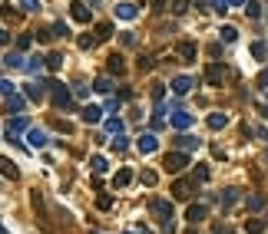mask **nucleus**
I'll return each mask as SVG.
<instances>
[{
  "mask_svg": "<svg viewBox=\"0 0 268 234\" xmlns=\"http://www.w3.org/2000/svg\"><path fill=\"white\" fill-rule=\"evenodd\" d=\"M265 228H268V218H252L249 224H245V231L249 234H262Z\"/></svg>",
  "mask_w": 268,
  "mask_h": 234,
  "instance_id": "24",
  "label": "nucleus"
},
{
  "mask_svg": "<svg viewBox=\"0 0 268 234\" xmlns=\"http://www.w3.org/2000/svg\"><path fill=\"white\" fill-rule=\"evenodd\" d=\"M205 215H209L205 201H195V205H189V211H186V221L189 224H199V221H205Z\"/></svg>",
  "mask_w": 268,
  "mask_h": 234,
  "instance_id": "9",
  "label": "nucleus"
},
{
  "mask_svg": "<svg viewBox=\"0 0 268 234\" xmlns=\"http://www.w3.org/2000/svg\"><path fill=\"white\" fill-rule=\"evenodd\" d=\"M63 66V53H50L47 56V70H60Z\"/></svg>",
  "mask_w": 268,
  "mask_h": 234,
  "instance_id": "34",
  "label": "nucleus"
},
{
  "mask_svg": "<svg viewBox=\"0 0 268 234\" xmlns=\"http://www.w3.org/2000/svg\"><path fill=\"white\" fill-rule=\"evenodd\" d=\"M20 132H30V119H27V116H14V119L7 122V139H17Z\"/></svg>",
  "mask_w": 268,
  "mask_h": 234,
  "instance_id": "5",
  "label": "nucleus"
},
{
  "mask_svg": "<svg viewBox=\"0 0 268 234\" xmlns=\"http://www.w3.org/2000/svg\"><path fill=\"white\" fill-rule=\"evenodd\" d=\"M149 211L156 215V221H162V228H166V224H173V201L153 198V201H149Z\"/></svg>",
  "mask_w": 268,
  "mask_h": 234,
  "instance_id": "2",
  "label": "nucleus"
},
{
  "mask_svg": "<svg viewBox=\"0 0 268 234\" xmlns=\"http://www.w3.org/2000/svg\"><path fill=\"white\" fill-rule=\"evenodd\" d=\"M225 76H229L225 63H209V66H205V83H209V86H222Z\"/></svg>",
  "mask_w": 268,
  "mask_h": 234,
  "instance_id": "4",
  "label": "nucleus"
},
{
  "mask_svg": "<svg viewBox=\"0 0 268 234\" xmlns=\"http://www.w3.org/2000/svg\"><path fill=\"white\" fill-rule=\"evenodd\" d=\"M103 126H106V135H123V119H106V122H103Z\"/></svg>",
  "mask_w": 268,
  "mask_h": 234,
  "instance_id": "27",
  "label": "nucleus"
},
{
  "mask_svg": "<svg viewBox=\"0 0 268 234\" xmlns=\"http://www.w3.org/2000/svg\"><path fill=\"white\" fill-rule=\"evenodd\" d=\"M96 208H99V211H110V208H113V198H110V195H99V198H96Z\"/></svg>",
  "mask_w": 268,
  "mask_h": 234,
  "instance_id": "38",
  "label": "nucleus"
},
{
  "mask_svg": "<svg viewBox=\"0 0 268 234\" xmlns=\"http://www.w3.org/2000/svg\"><path fill=\"white\" fill-rule=\"evenodd\" d=\"M73 96H77V99H86V96H90V86L77 83V86H73Z\"/></svg>",
  "mask_w": 268,
  "mask_h": 234,
  "instance_id": "45",
  "label": "nucleus"
},
{
  "mask_svg": "<svg viewBox=\"0 0 268 234\" xmlns=\"http://www.w3.org/2000/svg\"><path fill=\"white\" fill-rule=\"evenodd\" d=\"M0 92H3V96H14V92H17V86H14L10 79H0Z\"/></svg>",
  "mask_w": 268,
  "mask_h": 234,
  "instance_id": "42",
  "label": "nucleus"
},
{
  "mask_svg": "<svg viewBox=\"0 0 268 234\" xmlns=\"http://www.w3.org/2000/svg\"><path fill=\"white\" fill-rule=\"evenodd\" d=\"M23 92H27V99L40 102V99L47 96V83H43V79H33V83H27V86H23Z\"/></svg>",
  "mask_w": 268,
  "mask_h": 234,
  "instance_id": "11",
  "label": "nucleus"
},
{
  "mask_svg": "<svg viewBox=\"0 0 268 234\" xmlns=\"http://www.w3.org/2000/svg\"><path fill=\"white\" fill-rule=\"evenodd\" d=\"M252 56H255V59H265V56H268V46L262 43V40H255V43H252Z\"/></svg>",
  "mask_w": 268,
  "mask_h": 234,
  "instance_id": "31",
  "label": "nucleus"
},
{
  "mask_svg": "<svg viewBox=\"0 0 268 234\" xmlns=\"http://www.w3.org/2000/svg\"><path fill=\"white\" fill-rule=\"evenodd\" d=\"M192 86H195V79H192V76H175V79H173V92H175V96H186Z\"/></svg>",
  "mask_w": 268,
  "mask_h": 234,
  "instance_id": "17",
  "label": "nucleus"
},
{
  "mask_svg": "<svg viewBox=\"0 0 268 234\" xmlns=\"http://www.w3.org/2000/svg\"><path fill=\"white\" fill-rule=\"evenodd\" d=\"M93 89H96V92H110V89H113V83H110V76H99V79L93 83Z\"/></svg>",
  "mask_w": 268,
  "mask_h": 234,
  "instance_id": "33",
  "label": "nucleus"
},
{
  "mask_svg": "<svg viewBox=\"0 0 268 234\" xmlns=\"http://www.w3.org/2000/svg\"><path fill=\"white\" fill-rule=\"evenodd\" d=\"M212 234H232V228H229V224H215V228H212Z\"/></svg>",
  "mask_w": 268,
  "mask_h": 234,
  "instance_id": "53",
  "label": "nucleus"
},
{
  "mask_svg": "<svg viewBox=\"0 0 268 234\" xmlns=\"http://www.w3.org/2000/svg\"><path fill=\"white\" fill-rule=\"evenodd\" d=\"M123 99H133V89H129V86H123V89H119V102H123Z\"/></svg>",
  "mask_w": 268,
  "mask_h": 234,
  "instance_id": "54",
  "label": "nucleus"
},
{
  "mask_svg": "<svg viewBox=\"0 0 268 234\" xmlns=\"http://www.w3.org/2000/svg\"><path fill=\"white\" fill-rule=\"evenodd\" d=\"M249 208H252V211H262V208H265V198H262V195H252V198H249Z\"/></svg>",
  "mask_w": 268,
  "mask_h": 234,
  "instance_id": "40",
  "label": "nucleus"
},
{
  "mask_svg": "<svg viewBox=\"0 0 268 234\" xmlns=\"http://www.w3.org/2000/svg\"><path fill=\"white\" fill-rule=\"evenodd\" d=\"M212 10H215V14H225V10H229V0H212Z\"/></svg>",
  "mask_w": 268,
  "mask_h": 234,
  "instance_id": "47",
  "label": "nucleus"
},
{
  "mask_svg": "<svg viewBox=\"0 0 268 234\" xmlns=\"http://www.w3.org/2000/svg\"><path fill=\"white\" fill-rule=\"evenodd\" d=\"M126 148H129V139H126V135H116L113 139V152H126Z\"/></svg>",
  "mask_w": 268,
  "mask_h": 234,
  "instance_id": "36",
  "label": "nucleus"
},
{
  "mask_svg": "<svg viewBox=\"0 0 268 234\" xmlns=\"http://www.w3.org/2000/svg\"><path fill=\"white\" fill-rule=\"evenodd\" d=\"M162 96H166V86H162V83H153V99H156V106L162 102Z\"/></svg>",
  "mask_w": 268,
  "mask_h": 234,
  "instance_id": "41",
  "label": "nucleus"
},
{
  "mask_svg": "<svg viewBox=\"0 0 268 234\" xmlns=\"http://www.w3.org/2000/svg\"><path fill=\"white\" fill-rule=\"evenodd\" d=\"M245 14H249L252 20H258L262 17V3H258V0H249V3H245Z\"/></svg>",
  "mask_w": 268,
  "mask_h": 234,
  "instance_id": "30",
  "label": "nucleus"
},
{
  "mask_svg": "<svg viewBox=\"0 0 268 234\" xmlns=\"http://www.w3.org/2000/svg\"><path fill=\"white\" fill-rule=\"evenodd\" d=\"M90 168H93L96 175H103V172H106V168H110V162H106V159H103V155H93V159H90Z\"/></svg>",
  "mask_w": 268,
  "mask_h": 234,
  "instance_id": "29",
  "label": "nucleus"
},
{
  "mask_svg": "<svg viewBox=\"0 0 268 234\" xmlns=\"http://www.w3.org/2000/svg\"><path fill=\"white\" fill-rule=\"evenodd\" d=\"M219 33H222V40H225V43H235V40H238V30H235V27H222Z\"/></svg>",
  "mask_w": 268,
  "mask_h": 234,
  "instance_id": "35",
  "label": "nucleus"
},
{
  "mask_svg": "<svg viewBox=\"0 0 268 234\" xmlns=\"http://www.w3.org/2000/svg\"><path fill=\"white\" fill-rule=\"evenodd\" d=\"M110 36H113V23H96V43H103Z\"/></svg>",
  "mask_w": 268,
  "mask_h": 234,
  "instance_id": "28",
  "label": "nucleus"
},
{
  "mask_svg": "<svg viewBox=\"0 0 268 234\" xmlns=\"http://www.w3.org/2000/svg\"><path fill=\"white\" fill-rule=\"evenodd\" d=\"M175 145H179V152H186V155H189L192 148H199V145H202V139H195V135H189V132H182V135L175 139Z\"/></svg>",
  "mask_w": 268,
  "mask_h": 234,
  "instance_id": "15",
  "label": "nucleus"
},
{
  "mask_svg": "<svg viewBox=\"0 0 268 234\" xmlns=\"http://www.w3.org/2000/svg\"><path fill=\"white\" fill-rule=\"evenodd\" d=\"M126 234H136V231H126Z\"/></svg>",
  "mask_w": 268,
  "mask_h": 234,
  "instance_id": "61",
  "label": "nucleus"
},
{
  "mask_svg": "<svg viewBox=\"0 0 268 234\" xmlns=\"http://www.w3.org/2000/svg\"><path fill=\"white\" fill-rule=\"evenodd\" d=\"M162 165H166V172L179 175V172H186V165H189V155H186V152H169V155L162 159Z\"/></svg>",
  "mask_w": 268,
  "mask_h": 234,
  "instance_id": "3",
  "label": "nucleus"
},
{
  "mask_svg": "<svg viewBox=\"0 0 268 234\" xmlns=\"http://www.w3.org/2000/svg\"><path fill=\"white\" fill-rule=\"evenodd\" d=\"M195 53H199V46H195L192 40H182V43L175 46V56H179L182 63H192V59H195Z\"/></svg>",
  "mask_w": 268,
  "mask_h": 234,
  "instance_id": "10",
  "label": "nucleus"
},
{
  "mask_svg": "<svg viewBox=\"0 0 268 234\" xmlns=\"http://www.w3.org/2000/svg\"><path fill=\"white\" fill-rule=\"evenodd\" d=\"M27 139H30V148H43V145L50 142V139H47V132H43V129H37V126H30Z\"/></svg>",
  "mask_w": 268,
  "mask_h": 234,
  "instance_id": "18",
  "label": "nucleus"
},
{
  "mask_svg": "<svg viewBox=\"0 0 268 234\" xmlns=\"http://www.w3.org/2000/svg\"><path fill=\"white\" fill-rule=\"evenodd\" d=\"M192 178H195V181H209V168H205V165H199V168H195V175H192Z\"/></svg>",
  "mask_w": 268,
  "mask_h": 234,
  "instance_id": "46",
  "label": "nucleus"
},
{
  "mask_svg": "<svg viewBox=\"0 0 268 234\" xmlns=\"http://www.w3.org/2000/svg\"><path fill=\"white\" fill-rule=\"evenodd\" d=\"M229 126V116L225 112H212L209 116V129H225Z\"/></svg>",
  "mask_w": 268,
  "mask_h": 234,
  "instance_id": "26",
  "label": "nucleus"
},
{
  "mask_svg": "<svg viewBox=\"0 0 268 234\" xmlns=\"http://www.w3.org/2000/svg\"><path fill=\"white\" fill-rule=\"evenodd\" d=\"M195 7H199V10H205V7H212V0H195Z\"/></svg>",
  "mask_w": 268,
  "mask_h": 234,
  "instance_id": "55",
  "label": "nucleus"
},
{
  "mask_svg": "<svg viewBox=\"0 0 268 234\" xmlns=\"http://www.w3.org/2000/svg\"><path fill=\"white\" fill-rule=\"evenodd\" d=\"M0 234H7V231H3V224H0Z\"/></svg>",
  "mask_w": 268,
  "mask_h": 234,
  "instance_id": "60",
  "label": "nucleus"
},
{
  "mask_svg": "<svg viewBox=\"0 0 268 234\" xmlns=\"http://www.w3.org/2000/svg\"><path fill=\"white\" fill-rule=\"evenodd\" d=\"M106 70L116 73V76H123V73H126V59H123L119 53H113V56H110V63H106Z\"/></svg>",
  "mask_w": 268,
  "mask_h": 234,
  "instance_id": "21",
  "label": "nucleus"
},
{
  "mask_svg": "<svg viewBox=\"0 0 268 234\" xmlns=\"http://www.w3.org/2000/svg\"><path fill=\"white\" fill-rule=\"evenodd\" d=\"M238 198H242V191H238V188H225V191H222V208H232Z\"/></svg>",
  "mask_w": 268,
  "mask_h": 234,
  "instance_id": "23",
  "label": "nucleus"
},
{
  "mask_svg": "<svg viewBox=\"0 0 268 234\" xmlns=\"http://www.w3.org/2000/svg\"><path fill=\"white\" fill-rule=\"evenodd\" d=\"M116 17H119V20H136V17H139V10H136V3L123 0V3H116Z\"/></svg>",
  "mask_w": 268,
  "mask_h": 234,
  "instance_id": "16",
  "label": "nucleus"
},
{
  "mask_svg": "<svg viewBox=\"0 0 268 234\" xmlns=\"http://www.w3.org/2000/svg\"><path fill=\"white\" fill-rule=\"evenodd\" d=\"M50 30H53V36H70V27H66L63 20H57V23H53Z\"/></svg>",
  "mask_w": 268,
  "mask_h": 234,
  "instance_id": "37",
  "label": "nucleus"
},
{
  "mask_svg": "<svg viewBox=\"0 0 268 234\" xmlns=\"http://www.w3.org/2000/svg\"><path fill=\"white\" fill-rule=\"evenodd\" d=\"M258 86H262V89H268V70L258 73Z\"/></svg>",
  "mask_w": 268,
  "mask_h": 234,
  "instance_id": "52",
  "label": "nucleus"
},
{
  "mask_svg": "<svg viewBox=\"0 0 268 234\" xmlns=\"http://www.w3.org/2000/svg\"><path fill=\"white\" fill-rule=\"evenodd\" d=\"M173 198H175V201H189V198H192V181H189V178H175Z\"/></svg>",
  "mask_w": 268,
  "mask_h": 234,
  "instance_id": "8",
  "label": "nucleus"
},
{
  "mask_svg": "<svg viewBox=\"0 0 268 234\" xmlns=\"http://www.w3.org/2000/svg\"><path fill=\"white\" fill-rule=\"evenodd\" d=\"M70 17L77 20V23H90V7H86L83 0H77V3H70Z\"/></svg>",
  "mask_w": 268,
  "mask_h": 234,
  "instance_id": "13",
  "label": "nucleus"
},
{
  "mask_svg": "<svg viewBox=\"0 0 268 234\" xmlns=\"http://www.w3.org/2000/svg\"><path fill=\"white\" fill-rule=\"evenodd\" d=\"M79 46H83V50H93V46H96V36H79Z\"/></svg>",
  "mask_w": 268,
  "mask_h": 234,
  "instance_id": "48",
  "label": "nucleus"
},
{
  "mask_svg": "<svg viewBox=\"0 0 268 234\" xmlns=\"http://www.w3.org/2000/svg\"><path fill=\"white\" fill-rule=\"evenodd\" d=\"M47 92L53 96V106H57V109H63V112H66V109H73V92L66 89L63 83H57V79H53V83H47Z\"/></svg>",
  "mask_w": 268,
  "mask_h": 234,
  "instance_id": "1",
  "label": "nucleus"
},
{
  "mask_svg": "<svg viewBox=\"0 0 268 234\" xmlns=\"http://www.w3.org/2000/svg\"><path fill=\"white\" fill-rule=\"evenodd\" d=\"M229 7H245V0H229Z\"/></svg>",
  "mask_w": 268,
  "mask_h": 234,
  "instance_id": "57",
  "label": "nucleus"
},
{
  "mask_svg": "<svg viewBox=\"0 0 268 234\" xmlns=\"http://www.w3.org/2000/svg\"><path fill=\"white\" fill-rule=\"evenodd\" d=\"M3 66H7V70H23V66H27V59H23L20 50H10V53H3Z\"/></svg>",
  "mask_w": 268,
  "mask_h": 234,
  "instance_id": "14",
  "label": "nucleus"
},
{
  "mask_svg": "<svg viewBox=\"0 0 268 234\" xmlns=\"http://www.w3.org/2000/svg\"><path fill=\"white\" fill-rule=\"evenodd\" d=\"M23 106H27V99H23V96H17V92H14V96H7V112H14V116H20V112H23Z\"/></svg>",
  "mask_w": 268,
  "mask_h": 234,
  "instance_id": "20",
  "label": "nucleus"
},
{
  "mask_svg": "<svg viewBox=\"0 0 268 234\" xmlns=\"http://www.w3.org/2000/svg\"><path fill=\"white\" fill-rule=\"evenodd\" d=\"M7 40H10V33H7V30H0V46H7Z\"/></svg>",
  "mask_w": 268,
  "mask_h": 234,
  "instance_id": "56",
  "label": "nucleus"
},
{
  "mask_svg": "<svg viewBox=\"0 0 268 234\" xmlns=\"http://www.w3.org/2000/svg\"><path fill=\"white\" fill-rule=\"evenodd\" d=\"M139 234H153V231H149V228H146V224H139Z\"/></svg>",
  "mask_w": 268,
  "mask_h": 234,
  "instance_id": "59",
  "label": "nucleus"
},
{
  "mask_svg": "<svg viewBox=\"0 0 268 234\" xmlns=\"http://www.w3.org/2000/svg\"><path fill=\"white\" fill-rule=\"evenodd\" d=\"M186 7H189L186 0H175V3H173V14H186Z\"/></svg>",
  "mask_w": 268,
  "mask_h": 234,
  "instance_id": "50",
  "label": "nucleus"
},
{
  "mask_svg": "<svg viewBox=\"0 0 268 234\" xmlns=\"http://www.w3.org/2000/svg\"><path fill=\"white\" fill-rule=\"evenodd\" d=\"M103 112H106V109H99V106H83L79 119H83L86 126H96V122H103Z\"/></svg>",
  "mask_w": 268,
  "mask_h": 234,
  "instance_id": "12",
  "label": "nucleus"
},
{
  "mask_svg": "<svg viewBox=\"0 0 268 234\" xmlns=\"http://www.w3.org/2000/svg\"><path fill=\"white\" fill-rule=\"evenodd\" d=\"M129 181H133V172H129V168H119L116 178H113V188H126Z\"/></svg>",
  "mask_w": 268,
  "mask_h": 234,
  "instance_id": "22",
  "label": "nucleus"
},
{
  "mask_svg": "<svg viewBox=\"0 0 268 234\" xmlns=\"http://www.w3.org/2000/svg\"><path fill=\"white\" fill-rule=\"evenodd\" d=\"M30 43H33V36H30V33H20L17 36V50H30Z\"/></svg>",
  "mask_w": 268,
  "mask_h": 234,
  "instance_id": "39",
  "label": "nucleus"
},
{
  "mask_svg": "<svg viewBox=\"0 0 268 234\" xmlns=\"http://www.w3.org/2000/svg\"><path fill=\"white\" fill-rule=\"evenodd\" d=\"M43 66H47V56H30L23 70H27V73H40V70H43Z\"/></svg>",
  "mask_w": 268,
  "mask_h": 234,
  "instance_id": "25",
  "label": "nucleus"
},
{
  "mask_svg": "<svg viewBox=\"0 0 268 234\" xmlns=\"http://www.w3.org/2000/svg\"><path fill=\"white\" fill-rule=\"evenodd\" d=\"M37 40H40V43H53L57 36H53V30H50V27H47V30H40V33H37Z\"/></svg>",
  "mask_w": 268,
  "mask_h": 234,
  "instance_id": "43",
  "label": "nucleus"
},
{
  "mask_svg": "<svg viewBox=\"0 0 268 234\" xmlns=\"http://www.w3.org/2000/svg\"><path fill=\"white\" fill-rule=\"evenodd\" d=\"M0 175H7L10 181H17L20 178V168L10 162V159H3V155H0Z\"/></svg>",
  "mask_w": 268,
  "mask_h": 234,
  "instance_id": "19",
  "label": "nucleus"
},
{
  "mask_svg": "<svg viewBox=\"0 0 268 234\" xmlns=\"http://www.w3.org/2000/svg\"><path fill=\"white\" fill-rule=\"evenodd\" d=\"M17 3H20L23 14H37V10H40V0H17Z\"/></svg>",
  "mask_w": 268,
  "mask_h": 234,
  "instance_id": "32",
  "label": "nucleus"
},
{
  "mask_svg": "<svg viewBox=\"0 0 268 234\" xmlns=\"http://www.w3.org/2000/svg\"><path fill=\"white\" fill-rule=\"evenodd\" d=\"M169 122H173L175 132H186V129L192 126V112H186V109H173V119H169Z\"/></svg>",
  "mask_w": 268,
  "mask_h": 234,
  "instance_id": "7",
  "label": "nucleus"
},
{
  "mask_svg": "<svg viewBox=\"0 0 268 234\" xmlns=\"http://www.w3.org/2000/svg\"><path fill=\"white\" fill-rule=\"evenodd\" d=\"M258 112H262V119H268V96L258 99Z\"/></svg>",
  "mask_w": 268,
  "mask_h": 234,
  "instance_id": "49",
  "label": "nucleus"
},
{
  "mask_svg": "<svg viewBox=\"0 0 268 234\" xmlns=\"http://www.w3.org/2000/svg\"><path fill=\"white\" fill-rule=\"evenodd\" d=\"M106 112H119V99H106Z\"/></svg>",
  "mask_w": 268,
  "mask_h": 234,
  "instance_id": "51",
  "label": "nucleus"
},
{
  "mask_svg": "<svg viewBox=\"0 0 268 234\" xmlns=\"http://www.w3.org/2000/svg\"><path fill=\"white\" fill-rule=\"evenodd\" d=\"M156 181H159V175H156V172H149V168H146V172H142V185H149V188H153Z\"/></svg>",
  "mask_w": 268,
  "mask_h": 234,
  "instance_id": "44",
  "label": "nucleus"
},
{
  "mask_svg": "<svg viewBox=\"0 0 268 234\" xmlns=\"http://www.w3.org/2000/svg\"><path fill=\"white\" fill-rule=\"evenodd\" d=\"M162 3H166V0H153V10H162Z\"/></svg>",
  "mask_w": 268,
  "mask_h": 234,
  "instance_id": "58",
  "label": "nucleus"
},
{
  "mask_svg": "<svg viewBox=\"0 0 268 234\" xmlns=\"http://www.w3.org/2000/svg\"><path fill=\"white\" fill-rule=\"evenodd\" d=\"M136 148H139L142 155H149V152H156V148H159V139H156V132H142V135L136 139Z\"/></svg>",
  "mask_w": 268,
  "mask_h": 234,
  "instance_id": "6",
  "label": "nucleus"
}]
</instances>
